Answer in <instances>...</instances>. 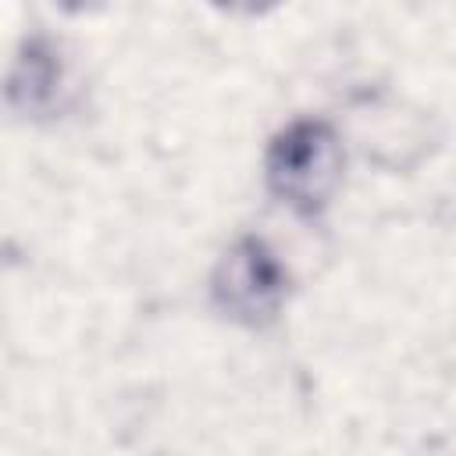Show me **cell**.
Listing matches in <instances>:
<instances>
[{
	"label": "cell",
	"mask_w": 456,
	"mask_h": 456,
	"mask_svg": "<svg viewBox=\"0 0 456 456\" xmlns=\"http://www.w3.org/2000/svg\"><path fill=\"white\" fill-rule=\"evenodd\" d=\"M64 96V61L46 36H28L11 64L7 100L21 118H50L61 110Z\"/></svg>",
	"instance_id": "3"
},
{
	"label": "cell",
	"mask_w": 456,
	"mask_h": 456,
	"mask_svg": "<svg viewBox=\"0 0 456 456\" xmlns=\"http://www.w3.org/2000/svg\"><path fill=\"white\" fill-rule=\"evenodd\" d=\"M342 139L321 118L289 121L264 153L267 192L292 214L317 217L342 185Z\"/></svg>",
	"instance_id": "1"
},
{
	"label": "cell",
	"mask_w": 456,
	"mask_h": 456,
	"mask_svg": "<svg viewBox=\"0 0 456 456\" xmlns=\"http://www.w3.org/2000/svg\"><path fill=\"white\" fill-rule=\"evenodd\" d=\"M214 310L239 328H267L289 303V267L260 235H239L210 271Z\"/></svg>",
	"instance_id": "2"
},
{
	"label": "cell",
	"mask_w": 456,
	"mask_h": 456,
	"mask_svg": "<svg viewBox=\"0 0 456 456\" xmlns=\"http://www.w3.org/2000/svg\"><path fill=\"white\" fill-rule=\"evenodd\" d=\"M221 11H232V14H264L271 7H278L281 0H214Z\"/></svg>",
	"instance_id": "4"
}]
</instances>
